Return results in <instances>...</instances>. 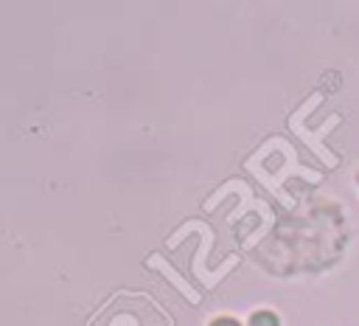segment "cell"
Segmentation results:
<instances>
[{
  "label": "cell",
  "instance_id": "1",
  "mask_svg": "<svg viewBox=\"0 0 359 326\" xmlns=\"http://www.w3.org/2000/svg\"><path fill=\"white\" fill-rule=\"evenodd\" d=\"M250 326H278V318L272 312H255L250 318Z\"/></svg>",
  "mask_w": 359,
  "mask_h": 326
},
{
  "label": "cell",
  "instance_id": "2",
  "mask_svg": "<svg viewBox=\"0 0 359 326\" xmlns=\"http://www.w3.org/2000/svg\"><path fill=\"white\" fill-rule=\"evenodd\" d=\"M210 326H241L238 320H233V318H216Z\"/></svg>",
  "mask_w": 359,
  "mask_h": 326
}]
</instances>
